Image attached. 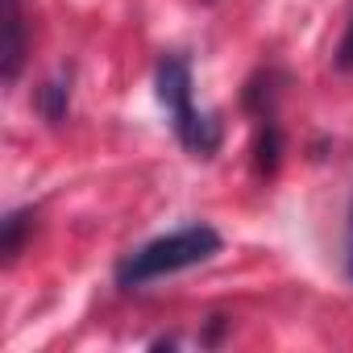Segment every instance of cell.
Instances as JSON below:
<instances>
[{
    "mask_svg": "<svg viewBox=\"0 0 353 353\" xmlns=\"http://www.w3.org/2000/svg\"><path fill=\"white\" fill-rule=\"evenodd\" d=\"M221 233L204 221L196 225H183V229H174V233H162L145 245H137L133 254H125L117 262V283L121 287H150L158 279H170V274H179V270H192V266H204L221 254Z\"/></svg>",
    "mask_w": 353,
    "mask_h": 353,
    "instance_id": "cell-1",
    "label": "cell"
},
{
    "mask_svg": "<svg viewBox=\"0 0 353 353\" xmlns=\"http://www.w3.org/2000/svg\"><path fill=\"white\" fill-rule=\"evenodd\" d=\"M154 92L158 104L170 117V129L179 137L183 150H192L196 158H212L221 150V121L216 112H200L192 100V63L183 54H162L154 67Z\"/></svg>",
    "mask_w": 353,
    "mask_h": 353,
    "instance_id": "cell-2",
    "label": "cell"
},
{
    "mask_svg": "<svg viewBox=\"0 0 353 353\" xmlns=\"http://www.w3.org/2000/svg\"><path fill=\"white\" fill-rule=\"evenodd\" d=\"M26 67V9L21 0H5V83H17Z\"/></svg>",
    "mask_w": 353,
    "mask_h": 353,
    "instance_id": "cell-3",
    "label": "cell"
},
{
    "mask_svg": "<svg viewBox=\"0 0 353 353\" xmlns=\"http://www.w3.org/2000/svg\"><path fill=\"white\" fill-rule=\"evenodd\" d=\"M34 104H38V112H42L50 125H63V117H67V108H71V75H67V71L50 75V79L34 92Z\"/></svg>",
    "mask_w": 353,
    "mask_h": 353,
    "instance_id": "cell-4",
    "label": "cell"
},
{
    "mask_svg": "<svg viewBox=\"0 0 353 353\" xmlns=\"http://www.w3.org/2000/svg\"><path fill=\"white\" fill-rule=\"evenodd\" d=\"M279 154H283V133L274 125V117H262V137H258V170L274 174L279 170Z\"/></svg>",
    "mask_w": 353,
    "mask_h": 353,
    "instance_id": "cell-5",
    "label": "cell"
},
{
    "mask_svg": "<svg viewBox=\"0 0 353 353\" xmlns=\"http://www.w3.org/2000/svg\"><path fill=\"white\" fill-rule=\"evenodd\" d=\"M0 225H5V237H0V254H5L9 262L21 254V241H26V229L34 225L30 221V212H9L5 221H0Z\"/></svg>",
    "mask_w": 353,
    "mask_h": 353,
    "instance_id": "cell-6",
    "label": "cell"
},
{
    "mask_svg": "<svg viewBox=\"0 0 353 353\" xmlns=\"http://www.w3.org/2000/svg\"><path fill=\"white\" fill-rule=\"evenodd\" d=\"M332 63H336V71H353V13H349V21H345V34H341V42H336V54H332Z\"/></svg>",
    "mask_w": 353,
    "mask_h": 353,
    "instance_id": "cell-7",
    "label": "cell"
},
{
    "mask_svg": "<svg viewBox=\"0 0 353 353\" xmlns=\"http://www.w3.org/2000/svg\"><path fill=\"white\" fill-rule=\"evenodd\" d=\"M345 266H349V279H353V204H349V233H345Z\"/></svg>",
    "mask_w": 353,
    "mask_h": 353,
    "instance_id": "cell-8",
    "label": "cell"
}]
</instances>
